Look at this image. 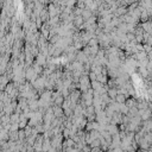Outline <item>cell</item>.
Wrapping results in <instances>:
<instances>
[{
    "label": "cell",
    "instance_id": "1",
    "mask_svg": "<svg viewBox=\"0 0 152 152\" xmlns=\"http://www.w3.org/2000/svg\"><path fill=\"white\" fill-rule=\"evenodd\" d=\"M0 152H2V151H1V150H0Z\"/></svg>",
    "mask_w": 152,
    "mask_h": 152
}]
</instances>
